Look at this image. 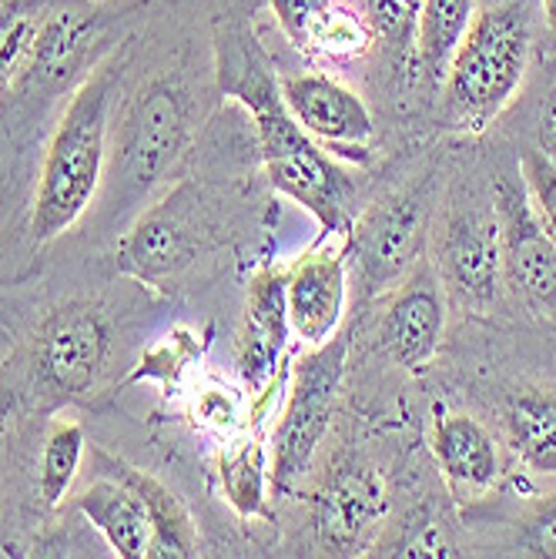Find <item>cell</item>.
Instances as JSON below:
<instances>
[{"instance_id":"6da1fadb","label":"cell","mask_w":556,"mask_h":559,"mask_svg":"<svg viewBox=\"0 0 556 559\" xmlns=\"http://www.w3.org/2000/svg\"><path fill=\"white\" fill-rule=\"evenodd\" d=\"M215 74L228 100L251 118L269 185L309 212L322 235L348 238L356 222V185L329 151L301 131L282 100L279 78L259 37L238 17L215 31Z\"/></svg>"},{"instance_id":"7a4b0ae2","label":"cell","mask_w":556,"mask_h":559,"mask_svg":"<svg viewBox=\"0 0 556 559\" xmlns=\"http://www.w3.org/2000/svg\"><path fill=\"white\" fill-rule=\"evenodd\" d=\"M118 71V61H108L81 81L44 147L31 209L34 245L61 238L91 209L108 165L111 105L121 78Z\"/></svg>"},{"instance_id":"3957f363","label":"cell","mask_w":556,"mask_h":559,"mask_svg":"<svg viewBox=\"0 0 556 559\" xmlns=\"http://www.w3.org/2000/svg\"><path fill=\"white\" fill-rule=\"evenodd\" d=\"M530 21L513 4L476 11L442 78V118L449 128L480 131L517 97L530 68Z\"/></svg>"},{"instance_id":"277c9868","label":"cell","mask_w":556,"mask_h":559,"mask_svg":"<svg viewBox=\"0 0 556 559\" xmlns=\"http://www.w3.org/2000/svg\"><path fill=\"white\" fill-rule=\"evenodd\" d=\"M345 359L348 335L335 332L326 345L301 352L288 372L285 405L269 439V473L279 496L298 492L312 473L316 452L332 426Z\"/></svg>"},{"instance_id":"5b68a950","label":"cell","mask_w":556,"mask_h":559,"mask_svg":"<svg viewBox=\"0 0 556 559\" xmlns=\"http://www.w3.org/2000/svg\"><path fill=\"white\" fill-rule=\"evenodd\" d=\"M191 94L178 78H151L128 97L115 131L111 175L121 191H147L158 185L191 138Z\"/></svg>"},{"instance_id":"8992f818","label":"cell","mask_w":556,"mask_h":559,"mask_svg":"<svg viewBox=\"0 0 556 559\" xmlns=\"http://www.w3.org/2000/svg\"><path fill=\"white\" fill-rule=\"evenodd\" d=\"M429 235V191L426 185L392 191L389 198L356 215L348 231V259L366 295H382L406 278L423 259Z\"/></svg>"},{"instance_id":"52a82bcc","label":"cell","mask_w":556,"mask_h":559,"mask_svg":"<svg viewBox=\"0 0 556 559\" xmlns=\"http://www.w3.org/2000/svg\"><path fill=\"white\" fill-rule=\"evenodd\" d=\"M111 359V322L91 301L50 312L34 342L37 379L61 399H91Z\"/></svg>"},{"instance_id":"ba28073f","label":"cell","mask_w":556,"mask_h":559,"mask_svg":"<svg viewBox=\"0 0 556 559\" xmlns=\"http://www.w3.org/2000/svg\"><path fill=\"white\" fill-rule=\"evenodd\" d=\"M198 231V194L175 188L165 201L151 205L121 238L118 269L151 288L181 278L201 255Z\"/></svg>"},{"instance_id":"9c48e42d","label":"cell","mask_w":556,"mask_h":559,"mask_svg":"<svg viewBox=\"0 0 556 559\" xmlns=\"http://www.w3.org/2000/svg\"><path fill=\"white\" fill-rule=\"evenodd\" d=\"M436 275L463 305L486 309L507 285L496 209H452L436 235Z\"/></svg>"},{"instance_id":"30bf717a","label":"cell","mask_w":556,"mask_h":559,"mask_svg":"<svg viewBox=\"0 0 556 559\" xmlns=\"http://www.w3.org/2000/svg\"><path fill=\"white\" fill-rule=\"evenodd\" d=\"M282 100L292 118L309 138H316L329 155H348L366 165L372 158L369 141L376 134V121L366 100L322 71H301L279 78Z\"/></svg>"},{"instance_id":"8fae6325","label":"cell","mask_w":556,"mask_h":559,"mask_svg":"<svg viewBox=\"0 0 556 559\" xmlns=\"http://www.w3.org/2000/svg\"><path fill=\"white\" fill-rule=\"evenodd\" d=\"M348 301V238L322 235L319 245L285 269V309L292 335L306 348L326 345L345 316Z\"/></svg>"},{"instance_id":"7c38bea8","label":"cell","mask_w":556,"mask_h":559,"mask_svg":"<svg viewBox=\"0 0 556 559\" xmlns=\"http://www.w3.org/2000/svg\"><path fill=\"white\" fill-rule=\"evenodd\" d=\"M493 209L499 222L502 272L536 309H556V238L540 222L523 178H496Z\"/></svg>"},{"instance_id":"4fadbf2b","label":"cell","mask_w":556,"mask_h":559,"mask_svg":"<svg viewBox=\"0 0 556 559\" xmlns=\"http://www.w3.org/2000/svg\"><path fill=\"white\" fill-rule=\"evenodd\" d=\"M386 513H389V489L382 476L359 460L335 466L322 479L312 499V523H316L319 546L332 556L366 552Z\"/></svg>"},{"instance_id":"5bb4252c","label":"cell","mask_w":556,"mask_h":559,"mask_svg":"<svg viewBox=\"0 0 556 559\" xmlns=\"http://www.w3.org/2000/svg\"><path fill=\"white\" fill-rule=\"evenodd\" d=\"M446 335V288L429 259H419L416 269L402 278L382 312L379 345L386 359L406 372L426 369Z\"/></svg>"},{"instance_id":"9a60e30c","label":"cell","mask_w":556,"mask_h":559,"mask_svg":"<svg viewBox=\"0 0 556 559\" xmlns=\"http://www.w3.org/2000/svg\"><path fill=\"white\" fill-rule=\"evenodd\" d=\"M288 309H285V269L265 265L251 275L245 295V319L238 332L235 366L251 389V395H269L282 366L288 342Z\"/></svg>"},{"instance_id":"2e32d148","label":"cell","mask_w":556,"mask_h":559,"mask_svg":"<svg viewBox=\"0 0 556 559\" xmlns=\"http://www.w3.org/2000/svg\"><path fill=\"white\" fill-rule=\"evenodd\" d=\"M433 460L457 496H480L499 483V445L470 413H442L429 432Z\"/></svg>"},{"instance_id":"e0dca14e","label":"cell","mask_w":556,"mask_h":559,"mask_svg":"<svg viewBox=\"0 0 556 559\" xmlns=\"http://www.w3.org/2000/svg\"><path fill=\"white\" fill-rule=\"evenodd\" d=\"M94 460H97V473L118 476L141 499L144 513L151 520V533H155V539H151V556H194L198 552L194 520L171 486H165L151 473L118 460V455H111V452L94 449Z\"/></svg>"},{"instance_id":"ac0fdd59","label":"cell","mask_w":556,"mask_h":559,"mask_svg":"<svg viewBox=\"0 0 556 559\" xmlns=\"http://www.w3.org/2000/svg\"><path fill=\"white\" fill-rule=\"evenodd\" d=\"M78 513L105 536L115 556L121 559H144L151 556V520L141 499L111 473H100L91 486L74 496Z\"/></svg>"},{"instance_id":"d6986e66","label":"cell","mask_w":556,"mask_h":559,"mask_svg":"<svg viewBox=\"0 0 556 559\" xmlns=\"http://www.w3.org/2000/svg\"><path fill=\"white\" fill-rule=\"evenodd\" d=\"M502 426L510 449L527 469L556 476V389H520L507 402Z\"/></svg>"},{"instance_id":"ffe728a7","label":"cell","mask_w":556,"mask_h":559,"mask_svg":"<svg viewBox=\"0 0 556 559\" xmlns=\"http://www.w3.org/2000/svg\"><path fill=\"white\" fill-rule=\"evenodd\" d=\"M476 4L480 0H419L413 61L429 84H442L452 55L480 11Z\"/></svg>"},{"instance_id":"44dd1931","label":"cell","mask_w":556,"mask_h":559,"mask_svg":"<svg viewBox=\"0 0 556 559\" xmlns=\"http://www.w3.org/2000/svg\"><path fill=\"white\" fill-rule=\"evenodd\" d=\"M222 496L241 520H269V445L262 436L241 439L218 455Z\"/></svg>"},{"instance_id":"7402d4cb","label":"cell","mask_w":556,"mask_h":559,"mask_svg":"<svg viewBox=\"0 0 556 559\" xmlns=\"http://www.w3.org/2000/svg\"><path fill=\"white\" fill-rule=\"evenodd\" d=\"M84 426L78 419H55L44 436L40 466H37V496L47 510L61 506L81 473L84 463Z\"/></svg>"},{"instance_id":"603a6c76","label":"cell","mask_w":556,"mask_h":559,"mask_svg":"<svg viewBox=\"0 0 556 559\" xmlns=\"http://www.w3.org/2000/svg\"><path fill=\"white\" fill-rule=\"evenodd\" d=\"M372 40H376V34L366 24V17L335 0V4L312 24L301 50H306V55L329 58V61H356V58L369 55Z\"/></svg>"},{"instance_id":"cb8c5ba5","label":"cell","mask_w":556,"mask_h":559,"mask_svg":"<svg viewBox=\"0 0 556 559\" xmlns=\"http://www.w3.org/2000/svg\"><path fill=\"white\" fill-rule=\"evenodd\" d=\"M363 17L395 58H413L419 0H363Z\"/></svg>"},{"instance_id":"d4e9b609","label":"cell","mask_w":556,"mask_h":559,"mask_svg":"<svg viewBox=\"0 0 556 559\" xmlns=\"http://www.w3.org/2000/svg\"><path fill=\"white\" fill-rule=\"evenodd\" d=\"M198 345L191 342V332L188 329H175L165 335L162 345L151 348L144 359H141V369L131 376V382H141V379H158V382H171L185 372V366L191 359H198Z\"/></svg>"},{"instance_id":"484cf974","label":"cell","mask_w":556,"mask_h":559,"mask_svg":"<svg viewBox=\"0 0 556 559\" xmlns=\"http://www.w3.org/2000/svg\"><path fill=\"white\" fill-rule=\"evenodd\" d=\"M520 175H523V188H527V194L533 201L540 222L556 238V162L546 158L540 147L523 151Z\"/></svg>"},{"instance_id":"4316f807","label":"cell","mask_w":556,"mask_h":559,"mask_svg":"<svg viewBox=\"0 0 556 559\" xmlns=\"http://www.w3.org/2000/svg\"><path fill=\"white\" fill-rule=\"evenodd\" d=\"M269 4H272V17L282 27V34L288 37V44L301 50L312 24L335 4V0H269Z\"/></svg>"},{"instance_id":"83f0119b","label":"cell","mask_w":556,"mask_h":559,"mask_svg":"<svg viewBox=\"0 0 556 559\" xmlns=\"http://www.w3.org/2000/svg\"><path fill=\"white\" fill-rule=\"evenodd\" d=\"M34 31H37V14H17L14 21L0 27V87L11 81L17 64L24 61Z\"/></svg>"},{"instance_id":"f1b7e54d","label":"cell","mask_w":556,"mask_h":559,"mask_svg":"<svg viewBox=\"0 0 556 559\" xmlns=\"http://www.w3.org/2000/svg\"><path fill=\"white\" fill-rule=\"evenodd\" d=\"M527 549L530 556H549L556 559V496L543 499L536 513L527 523Z\"/></svg>"},{"instance_id":"f546056e","label":"cell","mask_w":556,"mask_h":559,"mask_svg":"<svg viewBox=\"0 0 556 559\" xmlns=\"http://www.w3.org/2000/svg\"><path fill=\"white\" fill-rule=\"evenodd\" d=\"M198 419L218 432H232L238 423V399L225 389H209L198 399Z\"/></svg>"},{"instance_id":"4dcf8cb0","label":"cell","mask_w":556,"mask_h":559,"mask_svg":"<svg viewBox=\"0 0 556 559\" xmlns=\"http://www.w3.org/2000/svg\"><path fill=\"white\" fill-rule=\"evenodd\" d=\"M536 141H540V151L546 158L556 162V78L543 97L540 105V118H536Z\"/></svg>"},{"instance_id":"1f68e13d","label":"cell","mask_w":556,"mask_h":559,"mask_svg":"<svg viewBox=\"0 0 556 559\" xmlns=\"http://www.w3.org/2000/svg\"><path fill=\"white\" fill-rule=\"evenodd\" d=\"M543 17H546L549 37H553V44H556V0H543Z\"/></svg>"}]
</instances>
